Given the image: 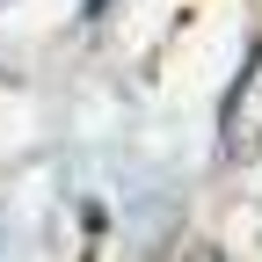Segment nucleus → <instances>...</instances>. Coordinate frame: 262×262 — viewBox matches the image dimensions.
<instances>
[{
	"label": "nucleus",
	"instance_id": "obj_1",
	"mask_svg": "<svg viewBox=\"0 0 262 262\" xmlns=\"http://www.w3.org/2000/svg\"><path fill=\"white\" fill-rule=\"evenodd\" d=\"M226 153H262V51L248 58L241 88L226 95Z\"/></svg>",
	"mask_w": 262,
	"mask_h": 262
},
{
	"label": "nucleus",
	"instance_id": "obj_2",
	"mask_svg": "<svg viewBox=\"0 0 262 262\" xmlns=\"http://www.w3.org/2000/svg\"><path fill=\"white\" fill-rule=\"evenodd\" d=\"M182 262H226V255H219L211 241H189V248H182Z\"/></svg>",
	"mask_w": 262,
	"mask_h": 262
}]
</instances>
